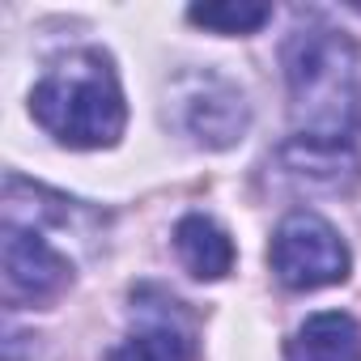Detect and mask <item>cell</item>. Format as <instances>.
I'll return each mask as SVG.
<instances>
[{
  "mask_svg": "<svg viewBox=\"0 0 361 361\" xmlns=\"http://www.w3.org/2000/svg\"><path fill=\"white\" fill-rule=\"evenodd\" d=\"M289 136L276 170L310 192H348L361 178V56L323 22L293 26L281 47Z\"/></svg>",
  "mask_w": 361,
  "mask_h": 361,
  "instance_id": "6da1fadb",
  "label": "cell"
},
{
  "mask_svg": "<svg viewBox=\"0 0 361 361\" xmlns=\"http://www.w3.org/2000/svg\"><path fill=\"white\" fill-rule=\"evenodd\" d=\"M35 123L64 149H111L128 128V102L106 51L73 47L56 56L30 90Z\"/></svg>",
  "mask_w": 361,
  "mask_h": 361,
  "instance_id": "7a4b0ae2",
  "label": "cell"
},
{
  "mask_svg": "<svg viewBox=\"0 0 361 361\" xmlns=\"http://www.w3.org/2000/svg\"><path fill=\"white\" fill-rule=\"evenodd\" d=\"M166 123L196 149H234L251 128V102L226 73L183 68L166 85Z\"/></svg>",
  "mask_w": 361,
  "mask_h": 361,
  "instance_id": "3957f363",
  "label": "cell"
},
{
  "mask_svg": "<svg viewBox=\"0 0 361 361\" xmlns=\"http://www.w3.org/2000/svg\"><path fill=\"white\" fill-rule=\"evenodd\" d=\"M268 268L285 289L314 293V289H327V285H344L348 272H353V255H348L340 230L327 217H319L310 209H293L272 230Z\"/></svg>",
  "mask_w": 361,
  "mask_h": 361,
  "instance_id": "277c9868",
  "label": "cell"
},
{
  "mask_svg": "<svg viewBox=\"0 0 361 361\" xmlns=\"http://www.w3.org/2000/svg\"><path fill=\"white\" fill-rule=\"evenodd\" d=\"M0 276L9 306H47L73 285L77 259L43 226L0 217Z\"/></svg>",
  "mask_w": 361,
  "mask_h": 361,
  "instance_id": "5b68a950",
  "label": "cell"
},
{
  "mask_svg": "<svg viewBox=\"0 0 361 361\" xmlns=\"http://www.w3.org/2000/svg\"><path fill=\"white\" fill-rule=\"evenodd\" d=\"M196 319L174 293L157 285L132 289L128 331L106 361H196Z\"/></svg>",
  "mask_w": 361,
  "mask_h": 361,
  "instance_id": "8992f818",
  "label": "cell"
},
{
  "mask_svg": "<svg viewBox=\"0 0 361 361\" xmlns=\"http://www.w3.org/2000/svg\"><path fill=\"white\" fill-rule=\"evenodd\" d=\"M285 361H361V323L344 310H319L293 327Z\"/></svg>",
  "mask_w": 361,
  "mask_h": 361,
  "instance_id": "52a82bcc",
  "label": "cell"
},
{
  "mask_svg": "<svg viewBox=\"0 0 361 361\" xmlns=\"http://www.w3.org/2000/svg\"><path fill=\"white\" fill-rule=\"evenodd\" d=\"M174 255L196 281H226L234 272V238L209 213H188L174 226Z\"/></svg>",
  "mask_w": 361,
  "mask_h": 361,
  "instance_id": "ba28073f",
  "label": "cell"
},
{
  "mask_svg": "<svg viewBox=\"0 0 361 361\" xmlns=\"http://www.w3.org/2000/svg\"><path fill=\"white\" fill-rule=\"evenodd\" d=\"M272 18L268 5H234V0H221V5H192L188 9V22L192 26H204L213 35H255L264 22Z\"/></svg>",
  "mask_w": 361,
  "mask_h": 361,
  "instance_id": "9c48e42d",
  "label": "cell"
}]
</instances>
